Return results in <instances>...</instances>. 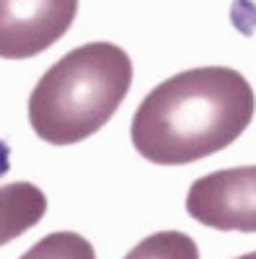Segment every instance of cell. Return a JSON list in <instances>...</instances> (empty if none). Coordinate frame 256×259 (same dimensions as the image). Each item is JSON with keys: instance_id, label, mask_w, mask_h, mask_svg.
<instances>
[{"instance_id": "1", "label": "cell", "mask_w": 256, "mask_h": 259, "mask_svg": "<svg viewBox=\"0 0 256 259\" xmlns=\"http://www.w3.org/2000/svg\"><path fill=\"white\" fill-rule=\"evenodd\" d=\"M256 112L251 83L233 68H191L142 99L132 117L135 150L158 166H184L228 148Z\"/></svg>"}, {"instance_id": "2", "label": "cell", "mask_w": 256, "mask_h": 259, "mask_svg": "<svg viewBox=\"0 0 256 259\" xmlns=\"http://www.w3.org/2000/svg\"><path fill=\"white\" fill-rule=\"evenodd\" d=\"M132 85V60L109 41H91L60 57L29 96V124L52 145H73L114 117Z\"/></svg>"}, {"instance_id": "3", "label": "cell", "mask_w": 256, "mask_h": 259, "mask_svg": "<svg viewBox=\"0 0 256 259\" xmlns=\"http://www.w3.org/2000/svg\"><path fill=\"white\" fill-rule=\"evenodd\" d=\"M186 212L218 231H256V166L199 177L186 194Z\"/></svg>"}, {"instance_id": "4", "label": "cell", "mask_w": 256, "mask_h": 259, "mask_svg": "<svg viewBox=\"0 0 256 259\" xmlns=\"http://www.w3.org/2000/svg\"><path fill=\"white\" fill-rule=\"evenodd\" d=\"M78 0H0V57L29 60L68 34Z\"/></svg>"}, {"instance_id": "5", "label": "cell", "mask_w": 256, "mask_h": 259, "mask_svg": "<svg viewBox=\"0 0 256 259\" xmlns=\"http://www.w3.org/2000/svg\"><path fill=\"white\" fill-rule=\"evenodd\" d=\"M47 212V194L31 182L0 187V246L34 228Z\"/></svg>"}, {"instance_id": "6", "label": "cell", "mask_w": 256, "mask_h": 259, "mask_svg": "<svg viewBox=\"0 0 256 259\" xmlns=\"http://www.w3.org/2000/svg\"><path fill=\"white\" fill-rule=\"evenodd\" d=\"M124 259H199V249L181 231H158L142 239Z\"/></svg>"}, {"instance_id": "7", "label": "cell", "mask_w": 256, "mask_h": 259, "mask_svg": "<svg viewBox=\"0 0 256 259\" xmlns=\"http://www.w3.org/2000/svg\"><path fill=\"white\" fill-rule=\"evenodd\" d=\"M18 259H96V251L88 244V239H83L80 233L57 231V233L39 239Z\"/></svg>"}, {"instance_id": "8", "label": "cell", "mask_w": 256, "mask_h": 259, "mask_svg": "<svg viewBox=\"0 0 256 259\" xmlns=\"http://www.w3.org/2000/svg\"><path fill=\"white\" fill-rule=\"evenodd\" d=\"M238 259H256V251H251V254H243V256H238Z\"/></svg>"}]
</instances>
